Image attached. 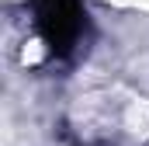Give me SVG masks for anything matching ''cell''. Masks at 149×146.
Segmentation results:
<instances>
[{"label":"cell","mask_w":149,"mask_h":146,"mask_svg":"<svg viewBox=\"0 0 149 146\" xmlns=\"http://www.w3.org/2000/svg\"><path fill=\"white\" fill-rule=\"evenodd\" d=\"M35 32L52 56H70L83 38L80 0H35Z\"/></svg>","instance_id":"1"}]
</instances>
